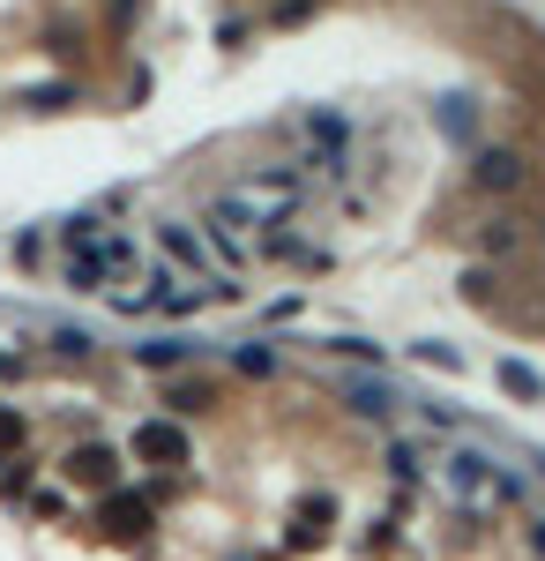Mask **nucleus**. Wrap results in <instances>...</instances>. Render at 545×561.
Instances as JSON below:
<instances>
[{"label":"nucleus","mask_w":545,"mask_h":561,"mask_svg":"<svg viewBox=\"0 0 545 561\" xmlns=\"http://www.w3.org/2000/svg\"><path fill=\"white\" fill-rule=\"evenodd\" d=\"M426 472H433V486H441L449 502H463V510H494V502H508V494H523V479L508 472L494 449H478V442H456V449H441Z\"/></svg>","instance_id":"obj_1"},{"label":"nucleus","mask_w":545,"mask_h":561,"mask_svg":"<svg viewBox=\"0 0 545 561\" xmlns=\"http://www.w3.org/2000/svg\"><path fill=\"white\" fill-rule=\"evenodd\" d=\"M299 195H306L299 173H254L232 195H217V225H277V217L299 210Z\"/></svg>","instance_id":"obj_2"},{"label":"nucleus","mask_w":545,"mask_h":561,"mask_svg":"<svg viewBox=\"0 0 545 561\" xmlns=\"http://www.w3.org/2000/svg\"><path fill=\"white\" fill-rule=\"evenodd\" d=\"M135 457H150V465H187V434L172 427V420H142V427H135Z\"/></svg>","instance_id":"obj_3"},{"label":"nucleus","mask_w":545,"mask_h":561,"mask_svg":"<svg viewBox=\"0 0 545 561\" xmlns=\"http://www.w3.org/2000/svg\"><path fill=\"white\" fill-rule=\"evenodd\" d=\"M471 180H478V187H515V180H523V158H515V150H478V158H471Z\"/></svg>","instance_id":"obj_4"},{"label":"nucleus","mask_w":545,"mask_h":561,"mask_svg":"<svg viewBox=\"0 0 545 561\" xmlns=\"http://www.w3.org/2000/svg\"><path fill=\"white\" fill-rule=\"evenodd\" d=\"M68 479H83V486H113V479H120V457L90 442V449H76V457H68Z\"/></svg>","instance_id":"obj_5"},{"label":"nucleus","mask_w":545,"mask_h":561,"mask_svg":"<svg viewBox=\"0 0 545 561\" xmlns=\"http://www.w3.org/2000/svg\"><path fill=\"white\" fill-rule=\"evenodd\" d=\"M105 531L142 539V531H150V502H135V494H105Z\"/></svg>","instance_id":"obj_6"},{"label":"nucleus","mask_w":545,"mask_h":561,"mask_svg":"<svg viewBox=\"0 0 545 561\" xmlns=\"http://www.w3.org/2000/svg\"><path fill=\"white\" fill-rule=\"evenodd\" d=\"M344 397H351V412H367V420H381V412L396 404V389H389V382H367V375H359V382H344Z\"/></svg>","instance_id":"obj_7"},{"label":"nucleus","mask_w":545,"mask_h":561,"mask_svg":"<svg viewBox=\"0 0 545 561\" xmlns=\"http://www.w3.org/2000/svg\"><path fill=\"white\" fill-rule=\"evenodd\" d=\"M158 240H165V255L179 262V270H195V277H202V240H195V232H187V225H165V232H158Z\"/></svg>","instance_id":"obj_8"},{"label":"nucleus","mask_w":545,"mask_h":561,"mask_svg":"<svg viewBox=\"0 0 545 561\" xmlns=\"http://www.w3.org/2000/svg\"><path fill=\"white\" fill-rule=\"evenodd\" d=\"M501 389H508V397H523V404H538V397H545V382L523 367V359H501Z\"/></svg>","instance_id":"obj_9"},{"label":"nucleus","mask_w":545,"mask_h":561,"mask_svg":"<svg viewBox=\"0 0 545 561\" xmlns=\"http://www.w3.org/2000/svg\"><path fill=\"white\" fill-rule=\"evenodd\" d=\"M187 352H195V345H179V337H158V345H135V359H142V367H179Z\"/></svg>","instance_id":"obj_10"},{"label":"nucleus","mask_w":545,"mask_h":561,"mask_svg":"<svg viewBox=\"0 0 545 561\" xmlns=\"http://www.w3.org/2000/svg\"><path fill=\"white\" fill-rule=\"evenodd\" d=\"M441 128H449V135H471V98H441Z\"/></svg>","instance_id":"obj_11"},{"label":"nucleus","mask_w":545,"mask_h":561,"mask_svg":"<svg viewBox=\"0 0 545 561\" xmlns=\"http://www.w3.org/2000/svg\"><path fill=\"white\" fill-rule=\"evenodd\" d=\"M411 352H419L426 367H456V359H463V352H456V345H441V337H426V345H411Z\"/></svg>","instance_id":"obj_12"},{"label":"nucleus","mask_w":545,"mask_h":561,"mask_svg":"<svg viewBox=\"0 0 545 561\" xmlns=\"http://www.w3.org/2000/svg\"><path fill=\"white\" fill-rule=\"evenodd\" d=\"M240 367H247V375H269V367H277V352H262V345H247V352H240Z\"/></svg>","instance_id":"obj_13"},{"label":"nucleus","mask_w":545,"mask_h":561,"mask_svg":"<svg viewBox=\"0 0 545 561\" xmlns=\"http://www.w3.org/2000/svg\"><path fill=\"white\" fill-rule=\"evenodd\" d=\"M15 442H23V420H15V412H0V449H15Z\"/></svg>","instance_id":"obj_14"},{"label":"nucleus","mask_w":545,"mask_h":561,"mask_svg":"<svg viewBox=\"0 0 545 561\" xmlns=\"http://www.w3.org/2000/svg\"><path fill=\"white\" fill-rule=\"evenodd\" d=\"M531 547H538V554H545V524H538V531H531Z\"/></svg>","instance_id":"obj_15"}]
</instances>
